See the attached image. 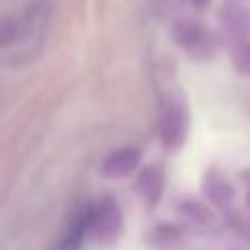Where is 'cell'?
Masks as SVG:
<instances>
[{"instance_id": "1", "label": "cell", "mask_w": 250, "mask_h": 250, "mask_svg": "<svg viewBox=\"0 0 250 250\" xmlns=\"http://www.w3.org/2000/svg\"><path fill=\"white\" fill-rule=\"evenodd\" d=\"M191 127L189 105L185 95H167L160 105L158 114V138L167 151H178L187 143Z\"/></svg>"}, {"instance_id": "2", "label": "cell", "mask_w": 250, "mask_h": 250, "mask_svg": "<svg viewBox=\"0 0 250 250\" xmlns=\"http://www.w3.org/2000/svg\"><path fill=\"white\" fill-rule=\"evenodd\" d=\"M123 233V211L110 195L88 207V237L97 244H114Z\"/></svg>"}, {"instance_id": "3", "label": "cell", "mask_w": 250, "mask_h": 250, "mask_svg": "<svg viewBox=\"0 0 250 250\" xmlns=\"http://www.w3.org/2000/svg\"><path fill=\"white\" fill-rule=\"evenodd\" d=\"M202 195L211 207H215L217 211H224L235 200V187L224 171L211 167L202 178Z\"/></svg>"}, {"instance_id": "4", "label": "cell", "mask_w": 250, "mask_h": 250, "mask_svg": "<svg viewBox=\"0 0 250 250\" xmlns=\"http://www.w3.org/2000/svg\"><path fill=\"white\" fill-rule=\"evenodd\" d=\"M143 151L136 145H123L110 151L101 163V176L104 178H127L141 167Z\"/></svg>"}, {"instance_id": "5", "label": "cell", "mask_w": 250, "mask_h": 250, "mask_svg": "<svg viewBox=\"0 0 250 250\" xmlns=\"http://www.w3.org/2000/svg\"><path fill=\"white\" fill-rule=\"evenodd\" d=\"M165 182H167L165 167L160 163H151L138 171L134 189H136V193L141 195V200L145 204L158 207V202L163 200V193H165Z\"/></svg>"}, {"instance_id": "6", "label": "cell", "mask_w": 250, "mask_h": 250, "mask_svg": "<svg viewBox=\"0 0 250 250\" xmlns=\"http://www.w3.org/2000/svg\"><path fill=\"white\" fill-rule=\"evenodd\" d=\"M180 237H182V230L173 224H160L156 226L154 230L149 233V242L154 246H160V248H171L176 244H180Z\"/></svg>"}, {"instance_id": "7", "label": "cell", "mask_w": 250, "mask_h": 250, "mask_svg": "<svg viewBox=\"0 0 250 250\" xmlns=\"http://www.w3.org/2000/svg\"><path fill=\"white\" fill-rule=\"evenodd\" d=\"M180 211L187 213V215L195 222H208L211 220V211H208L204 204L195 202V200H185V202L180 204Z\"/></svg>"}, {"instance_id": "8", "label": "cell", "mask_w": 250, "mask_h": 250, "mask_svg": "<svg viewBox=\"0 0 250 250\" xmlns=\"http://www.w3.org/2000/svg\"><path fill=\"white\" fill-rule=\"evenodd\" d=\"M18 38V22L11 18H2L0 20V48L13 44V40Z\"/></svg>"}, {"instance_id": "9", "label": "cell", "mask_w": 250, "mask_h": 250, "mask_svg": "<svg viewBox=\"0 0 250 250\" xmlns=\"http://www.w3.org/2000/svg\"><path fill=\"white\" fill-rule=\"evenodd\" d=\"M235 66H237V70H242L244 75H250V48H242V51L235 55Z\"/></svg>"}, {"instance_id": "10", "label": "cell", "mask_w": 250, "mask_h": 250, "mask_svg": "<svg viewBox=\"0 0 250 250\" xmlns=\"http://www.w3.org/2000/svg\"><path fill=\"white\" fill-rule=\"evenodd\" d=\"M246 200H248V204H250V191H248V198Z\"/></svg>"}]
</instances>
